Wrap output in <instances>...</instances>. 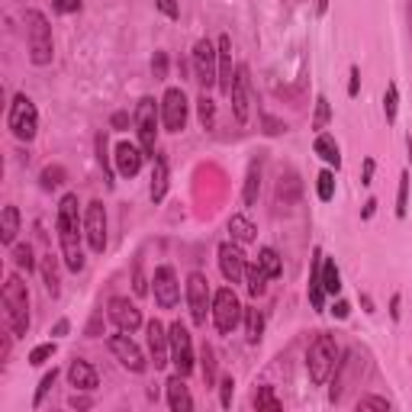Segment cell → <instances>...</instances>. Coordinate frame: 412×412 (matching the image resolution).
<instances>
[{
  "label": "cell",
  "instance_id": "cell-1",
  "mask_svg": "<svg viewBox=\"0 0 412 412\" xmlns=\"http://www.w3.org/2000/svg\"><path fill=\"white\" fill-rule=\"evenodd\" d=\"M77 194H65L58 203V242H62V258H65L68 271H84V248H81V235H84V223L77 213Z\"/></svg>",
  "mask_w": 412,
  "mask_h": 412
},
{
  "label": "cell",
  "instance_id": "cell-2",
  "mask_svg": "<svg viewBox=\"0 0 412 412\" xmlns=\"http://www.w3.org/2000/svg\"><path fill=\"white\" fill-rule=\"evenodd\" d=\"M3 316L13 338H23L29 332V290L19 281V274H10L3 283Z\"/></svg>",
  "mask_w": 412,
  "mask_h": 412
},
{
  "label": "cell",
  "instance_id": "cell-3",
  "mask_svg": "<svg viewBox=\"0 0 412 412\" xmlns=\"http://www.w3.org/2000/svg\"><path fill=\"white\" fill-rule=\"evenodd\" d=\"M338 357H341V348L332 335H316V341L309 345V355H306V371L312 377V384H328V377L335 374L338 367Z\"/></svg>",
  "mask_w": 412,
  "mask_h": 412
},
{
  "label": "cell",
  "instance_id": "cell-4",
  "mask_svg": "<svg viewBox=\"0 0 412 412\" xmlns=\"http://www.w3.org/2000/svg\"><path fill=\"white\" fill-rule=\"evenodd\" d=\"M26 42H29V62L32 65H48L55 55V42H52V26H48L46 13L26 10Z\"/></svg>",
  "mask_w": 412,
  "mask_h": 412
},
{
  "label": "cell",
  "instance_id": "cell-5",
  "mask_svg": "<svg viewBox=\"0 0 412 412\" xmlns=\"http://www.w3.org/2000/svg\"><path fill=\"white\" fill-rule=\"evenodd\" d=\"M7 126L10 132L17 135L19 142H32L39 132V113H36V103L29 100L26 94H17L13 103H10V113H7Z\"/></svg>",
  "mask_w": 412,
  "mask_h": 412
},
{
  "label": "cell",
  "instance_id": "cell-6",
  "mask_svg": "<svg viewBox=\"0 0 412 412\" xmlns=\"http://www.w3.org/2000/svg\"><path fill=\"white\" fill-rule=\"evenodd\" d=\"M158 120H161V110L155 106V97H142L139 106H135V129H139V142H142V151L155 158L158 151Z\"/></svg>",
  "mask_w": 412,
  "mask_h": 412
},
{
  "label": "cell",
  "instance_id": "cell-7",
  "mask_svg": "<svg viewBox=\"0 0 412 412\" xmlns=\"http://www.w3.org/2000/svg\"><path fill=\"white\" fill-rule=\"evenodd\" d=\"M242 316H245V306L238 303L232 287H223V290L213 293V322L223 335H229V332L242 322Z\"/></svg>",
  "mask_w": 412,
  "mask_h": 412
},
{
  "label": "cell",
  "instance_id": "cell-8",
  "mask_svg": "<svg viewBox=\"0 0 412 412\" xmlns=\"http://www.w3.org/2000/svg\"><path fill=\"white\" fill-rule=\"evenodd\" d=\"M168 335H171V364L178 367L180 377H190L197 361H194V338H190L187 326L184 322H171Z\"/></svg>",
  "mask_w": 412,
  "mask_h": 412
},
{
  "label": "cell",
  "instance_id": "cell-9",
  "mask_svg": "<svg viewBox=\"0 0 412 412\" xmlns=\"http://www.w3.org/2000/svg\"><path fill=\"white\" fill-rule=\"evenodd\" d=\"M187 306H190V319L197 326H206V312H213V293H209L206 274L194 271L187 277Z\"/></svg>",
  "mask_w": 412,
  "mask_h": 412
},
{
  "label": "cell",
  "instance_id": "cell-10",
  "mask_svg": "<svg viewBox=\"0 0 412 412\" xmlns=\"http://www.w3.org/2000/svg\"><path fill=\"white\" fill-rule=\"evenodd\" d=\"M187 113H190V103L187 94L180 87H168L165 97H161V122L168 132H184L187 126Z\"/></svg>",
  "mask_w": 412,
  "mask_h": 412
},
{
  "label": "cell",
  "instance_id": "cell-11",
  "mask_svg": "<svg viewBox=\"0 0 412 412\" xmlns=\"http://www.w3.org/2000/svg\"><path fill=\"white\" fill-rule=\"evenodd\" d=\"M194 71H197V81L203 91H209L219 81V48L209 39H200L194 46Z\"/></svg>",
  "mask_w": 412,
  "mask_h": 412
},
{
  "label": "cell",
  "instance_id": "cell-12",
  "mask_svg": "<svg viewBox=\"0 0 412 412\" xmlns=\"http://www.w3.org/2000/svg\"><path fill=\"white\" fill-rule=\"evenodd\" d=\"M229 97H232L235 122H238V126H245V122H248V116H252V77H248V68H245V65L235 68L232 91H229Z\"/></svg>",
  "mask_w": 412,
  "mask_h": 412
},
{
  "label": "cell",
  "instance_id": "cell-13",
  "mask_svg": "<svg viewBox=\"0 0 412 412\" xmlns=\"http://www.w3.org/2000/svg\"><path fill=\"white\" fill-rule=\"evenodd\" d=\"M110 351L116 355V361H120L126 371H132V374H142V371L149 367V361L142 355V348L135 345L129 338V332H122V328H120V335H110Z\"/></svg>",
  "mask_w": 412,
  "mask_h": 412
},
{
  "label": "cell",
  "instance_id": "cell-14",
  "mask_svg": "<svg viewBox=\"0 0 412 412\" xmlns=\"http://www.w3.org/2000/svg\"><path fill=\"white\" fill-rule=\"evenodd\" d=\"M151 283H155V303H158L161 309H174L180 300V281H178V271L171 268V264H161V268H155V277H151Z\"/></svg>",
  "mask_w": 412,
  "mask_h": 412
},
{
  "label": "cell",
  "instance_id": "cell-15",
  "mask_svg": "<svg viewBox=\"0 0 412 412\" xmlns=\"http://www.w3.org/2000/svg\"><path fill=\"white\" fill-rule=\"evenodd\" d=\"M84 238L91 245V252L100 254L106 248V209H103L100 200L87 203V213H84Z\"/></svg>",
  "mask_w": 412,
  "mask_h": 412
},
{
  "label": "cell",
  "instance_id": "cell-16",
  "mask_svg": "<svg viewBox=\"0 0 412 412\" xmlns=\"http://www.w3.org/2000/svg\"><path fill=\"white\" fill-rule=\"evenodd\" d=\"M219 271H223V277L229 283H242L245 281V271H248V261H245L242 248H238V242H223L219 245Z\"/></svg>",
  "mask_w": 412,
  "mask_h": 412
},
{
  "label": "cell",
  "instance_id": "cell-17",
  "mask_svg": "<svg viewBox=\"0 0 412 412\" xmlns=\"http://www.w3.org/2000/svg\"><path fill=\"white\" fill-rule=\"evenodd\" d=\"M145 332H149V351H151V361H155V371L168 367L171 364V335H168V328L161 326L158 319H151L149 326H145Z\"/></svg>",
  "mask_w": 412,
  "mask_h": 412
},
{
  "label": "cell",
  "instance_id": "cell-18",
  "mask_svg": "<svg viewBox=\"0 0 412 412\" xmlns=\"http://www.w3.org/2000/svg\"><path fill=\"white\" fill-rule=\"evenodd\" d=\"M106 312H110V319L116 322V328L129 332V335L142 326V309L135 306V303H129L126 297H113L110 306H106Z\"/></svg>",
  "mask_w": 412,
  "mask_h": 412
},
{
  "label": "cell",
  "instance_id": "cell-19",
  "mask_svg": "<svg viewBox=\"0 0 412 412\" xmlns=\"http://www.w3.org/2000/svg\"><path fill=\"white\" fill-rule=\"evenodd\" d=\"M113 158H116V171H120L122 178H135V174L142 171L145 151H142V145H132V142H120Z\"/></svg>",
  "mask_w": 412,
  "mask_h": 412
},
{
  "label": "cell",
  "instance_id": "cell-20",
  "mask_svg": "<svg viewBox=\"0 0 412 412\" xmlns=\"http://www.w3.org/2000/svg\"><path fill=\"white\" fill-rule=\"evenodd\" d=\"M68 380H71L75 390H84V393H94L97 384H100V380H97V371L87 364V361H81V357L71 361V367H68Z\"/></svg>",
  "mask_w": 412,
  "mask_h": 412
},
{
  "label": "cell",
  "instance_id": "cell-21",
  "mask_svg": "<svg viewBox=\"0 0 412 412\" xmlns=\"http://www.w3.org/2000/svg\"><path fill=\"white\" fill-rule=\"evenodd\" d=\"M232 77H235V71H232V39L229 36H219V91L223 94H229L232 91Z\"/></svg>",
  "mask_w": 412,
  "mask_h": 412
},
{
  "label": "cell",
  "instance_id": "cell-22",
  "mask_svg": "<svg viewBox=\"0 0 412 412\" xmlns=\"http://www.w3.org/2000/svg\"><path fill=\"white\" fill-rule=\"evenodd\" d=\"M168 406L174 412H190L194 409V396H190V390H187V384H184V377L180 374H174L168 380Z\"/></svg>",
  "mask_w": 412,
  "mask_h": 412
},
{
  "label": "cell",
  "instance_id": "cell-23",
  "mask_svg": "<svg viewBox=\"0 0 412 412\" xmlns=\"http://www.w3.org/2000/svg\"><path fill=\"white\" fill-rule=\"evenodd\" d=\"M155 168H151V187H149V197L155 200V203H161L165 200V194H168V161H165V155H155Z\"/></svg>",
  "mask_w": 412,
  "mask_h": 412
},
{
  "label": "cell",
  "instance_id": "cell-24",
  "mask_svg": "<svg viewBox=\"0 0 412 412\" xmlns=\"http://www.w3.org/2000/svg\"><path fill=\"white\" fill-rule=\"evenodd\" d=\"M312 149H316V155L322 161H326L328 168H341V151H338V142L328 135V132H319L316 135V142H312Z\"/></svg>",
  "mask_w": 412,
  "mask_h": 412
},
{
  "label": "cell",
  "instance_id": "cell-25",
  "mask_svg": "<svg viewBox=\"0 0 412 412\" xmlns=\"http://www.w3.org/2000/svg\"><path fill=\"white\" fill-rule=\"evenodd\" d=\"M17 232H19V209L17 206H3V213H0V242L17 245Z\"/></svg>",
  "mask_w": 412,
  "mask_h": 412
},
{
  "label": "cell",
  "instance_id": "cell-26",
  "mask_svg": "<svg viewBox=\"0 0 412 412\" xmlns=\"http://www.w3.org/2000/svg\"><path fill=\"white\" fill-rule=\"evenodd\" d=\"M229 235H232V242H238V245H248V242H254L258 238V229H254L245 216H232L229 219Z\"/></svg>",
  "mask_w": 412,
  "mask_h": 412
},
{
  "label": "cell",
  "instance_id": "cell-27",
  "mask_svg": "<svg viewBox=\"0 0 412 412\" xmlns=\"http://www.w3.org/2000/svg\"><path fill=\"white\" fill-rule=\"evenodd\" d=\"M268 274H264V268L258 261L248 264V271H245V287H248V293L252 297H264V290H268Z\"/></svg>",
  "mask_w": 412,
  "mask_h": 412
},
{
  "label": "cell",
  "instance_id": "cell-28",
  "mask_svg": "<svg viewBox=\"0 0 412 412\" xmlns=\"http://www.w3.org/2000/svg\"><path fill=\"white\" fill-rule=\"evenodd\" d=\"M322 287H326L328 297H338V290H341L338 264H335V258H326V254H322Z\"/></svg>",
  "mask_w": 412,
  "mask_h": 412
},
{
  "label": "cell",
  "instance_id": "cell-29",
  "mask_svg": "<svg viewBox=\"0 0 412 412\" xmlns=\"http://www.w3.org/2000/svg\"><path fill=\"white\" fill-rule=\"evenodd\" d=\"M245 335H248V341H261V335H264V312L261 309H254V306H248L245 309Z\"/></svg>",
  "mask_w": 412,
  "mask_h": 412
},
{
  "label": "cell",
  "instance_id": "cell-30",
  "mask_svg": "<svg viewBox=\"0 0 412 412\" xmlns=\"http://www.w3.org/2000/svg\"><path fill=\"white\" fill-rule=\"evenodd\" d=\"M258 194H261V171L252 168V171H248V178H245L242 203L245 206H254V203H258Z\"/></svg>",
  "mask_w": 412,
  "mask_h": 412
},
{
  "label": "cell",
  "instance_id": "cell-31",
  "mask_svg": "<svg viewBox=\"0 0 412 412\" xmlns=\"http://www.w3.org/2000/svg\"><path fill=\"white\" fill-rule=\"evenodd\" d=\"M42 281H46V290L52 293V297H58V290H62V287H58V261L52 254L42 258Z\"/></svg>",
  "mask_w": 412,
  "mask_h": 412
},
{
  "label": "cell",
  "instance_id": "cell-32",
  "mask_svg": "<svg viewBox=\"0 0 412 412\" xmlns=\"http://www.w3.org/2000/svg\"><path fill=\"white\" fill-rule=\"evenodd\" d=\"M258 264L264 268V274H268V277H281V274H283L281 254L274 252V248H261V254H258Z\"/></svg>",
  "mask_w": 412,
  "mask_h": 412
},
{
  "label": "cell",
  "instance_id": "cell-33",
  "mask_svg": "<svg viewBox=\"0 0 412 412\" xmlns=\"http://www.w3.org/2000/svg\"><path fill=\"white\" fill-rule=\"evenodd\" d=\"M384 113H386V122L393 126V122H396V113H400V87H396V81H390V84H386Z\"/></svg>",
  "mask_w": 412,
  "mask_h": 412
},
{
  "label": "cell",
  "instance_id": "cell-34",
  "mask_svg": "<svg viewBox=\"0 0 412 412\" xmlns=\"http://www.w3.org/2000/svg\"><path fill=\"white\" fill-rule=\"evenodd\" d=\"M254 409H271V412L283 409V403L274 396V386H258V393H254Z\"/></svg>",
  "mask_w": 412,
  "mask_h": 412
},
{
  "label": "cell",
  "instance_id": "cell-35",
  "mask_svg": "<svg viewBox=\"0 0 412 412\" xmlns=\"http://www.w3.org/2000/svg\"><path fill=\"white\" fill-rule=\"evenodd\" d=\"M197 116H200V126H203V129H213L216 103H213V97H206V91L200 94V100H197Z\"/></svg>",
  "mask_w": 412,
  "mask_h": 412
},
{
  "label": "cell",
  "instance_id": "cell-36",
  "mask_svg": "<svg viewBox=\"0 0 412 412\" xmlns=\"http://www.w3.org/2000/svg\"><path fill=\"white\" fill-rule=\"evenodd\" d=\"M409 184H412V174H400V194H396V216L406 219L409 216Z\"/></svg>",
  "mask_w": 412,
  "mask_h": 412
},
{
  "label": "cell",
  "instance_id": "cell-37",
  "mask_svg": "<svg viewBox=\"0 0 412 412\" xmlns=\"http://www.w3.org/2000/svg\"><path fill=\"white\" fill-rule=\"evenodd\" d=\"M328 120H332V106H328V100L322 94L316 97V116H312V129L316 132H326L328 129Z\"/></svg>",
  "mask_w": 412,
  "mask_h": 412
},
{
  "label": "cell",
  "instance_id": "cell-38",
  "mask_svg": "<svg viewBox=\"0 0 412 412\" xmlns=\"http://www.w3.org/2000/svg\"><path fill=\"white\" fill-rule=\"evenodd\" d=\"M316 194L322 203H328V200L335 197V174H332V171H322L316 178Z\"/></svg>",
  "mask_w": 412,
  "mask_h": 412
},
{
  "label": "cell",
  "instance_id": "cell-39",
  "mask_svg": "<svg viewBox=\"0 0 412 412\" xmlns=\"http://www.w3.org/2000/svg\"><path fill=\"white\" fill-rule=\"evenodd\" d=\"M52 357H55V341H46V345H36L32 351H29V364L42 367L46 361H52Z\"/></svg>",
  "mask_w": 412,
  "mask_h": 412
},
{
  "label": "cell",
  "instance_id": "cell-40",
  "mask_svg": "<svg viewBox=\"0 0 412 412\" xmlns=\"http://www.w3.org/2000/svg\"><path fill=\"white\" fill-rule=\"evenodd\" d=\"M55 380H58V371L52 367V371H48V374L42 377V380H39V390H36V396H32V409H39V406H42V400H46L48 390L55 386Z\"/></svg>",
  "mask_w": 412,
  "mask_h": 412
},
{
  "label": "cell",
  "instance_id": "cell-41",
  "mask_svg": "<svg viewBox=\"0 0 412 412\" xmlns=\"http://www.w3.org/2000/svg\"><path fill=\"white\" fill-rule=\"evenodd\" d=\"M13 261H17L19 268H26V271L36 268V258H32V248H29V245H13Z\"/></svg>",
  "mask_w": 412,
  "mask_h": 412
},
{
  "label": "cell",
  "instance_id": "cell-42",
  "mask_svg": "<svg viewBox=\"0 0 412 412\" xmlns=\"http://www.w3.org/2000/svg\"><path fill=\"white\" fill-rule=\"evenodd\" d=\"M357 409H384V412H390L393 409V403H390L386 396H361V400H357Z\"/></svg>",
  "mask_w": 412,
  "mask_h": 412
},
{
  "label": "cell",
  "instance_id": "cell-43",
  "mask_svg": "<svg viewBox=\"0 0 412 412\" xmlns=\"http://www.w3.org/2000/svg\"><path fill=\"white\" fill-rule=\"evenodd\" d=\"M203 377H206V386L216 384V357H213V348H203Z\"/></svg>",
  "mask_w": 412,
  "mask_h": 412
},
{
  "label": "cell",
  "instance_id": "cell-44",
  "mask_svg": "<svg viewBox=\"0 0 412 412\" xmlns=\"http://www.w3.org/2000/svg\"><path fill=\"white\" fill-rule=\"evenodd\" d=\"M151 75H155V81H165V77H168V55H165V52H155V58H151Z\"/></svg>",
  "mask_w": 412,
  "mask_h": 412
},
{
  "label": "cell",
  "instance_id": "cell-45",
  "mask_svg": "<svg viewBox=\"0 0 412 412\" xmlns=\"http://www.w3.org/2000/svg\"><path fill=\"white\" fill-rule=\"evenodd\" d=\"M232 393H235V380L232 377H225L223 384H219V403H223V409L232 406Z\"/></svg>",
  "mask_w": 412,
  "mask_h": 412
},
{
  "label": "cell",
  "instance_id": "cell-46",
  "mask_svg": "<svg viewBox=\"0 0 412 412\" xmlns=\"http://www.w3.org/2000/svg\"><path fill=\"white\" fill-rule=\"evenodd\" d=\"M62 178H65V171H62V168H46V171H42V187H46V190L58 187Z\"/></svg>",
  "mask_w": 412,
  "mask_h": 412
},
{
  "label": "cell",
  "instance_id": "cell-47",
  "mask_svg": "<svg viewBox=\"0 0 412 412\" xmlns=\"http://www.w3.org/2000/svg\"><path fill=\"white\" fill-rule=\"evenodd\" d=\"M97 158H100V168L103 171H106V184H113V174H110V168H106V135H103V132H100V135H97Z\"/></svg>",
  "mask_w": 412,
  "mask_h": 412
},
{
  "label": "cell",
  "instance_id": "cell-48",
  "mask_svg": "<svg viewBox=\"0 0 412 412\" xmlns=\"http://www.w3.org/2000/svg\"><path fill=\"white\" fill-rule=\"evenodd\" d=\"M348 77H351V81H348V97H357V94H361V68L351 65Z\"/></svg>",
  "mask_w": 412,
  "mask_h": 412
},
{
  "label": "cell",
  "instance_id": "cell-49",
  "mask_svg": "<svg viewBox=\"0 0 412 412\" xmlns=\"http://www.w3.org/2000/svg\"><path fill=\"white\" fill-rule=\"evenodd\" d=\"M158 3V10L165 13L168 19H180V7H178V0H155Z\"/></svg>",
  "mask_w": 412,
  "mask_h": 412
},
{
  "label": "cell",
  "instance_id": "cell-50",
  "mask_svg": "<svg viewBox=\"0 0 412 412\" xmlns=\"http://www.w3.org/2000/svg\"><path fill=\"white\" fill-rule=\"evenodd\" d=\"M55 10L58 13H75V10H81V0H55Z\"/></svg>",
  "mask_w": 412,
  "mask_h": 412
},
{
  "label": "cell",
  "instance_id": "cell-51",
  "mask_svg": "<svg viewBox=\"0 0 412 412\" xmlns=\"http://www.w3.org/2000/svg\"><path fill=\"white\" fill-rule=\"evenodd\" d=\"M135 293H139V297H145V293H149V287H145V277H142V261L135 264Z\"/></svg>",
  "mask_w": 412,
  "mask_h": 412
},
{
  "label": "cell",
  "instance_id": "cell-52",
  "mask_svg": "<svg viewBox=\"0 0 412 412\" xmlns=\"http://www.w3.org/2000/svg\"><path fill=\"white\" fill-rule=\"evenodd\" d=\"M361 184H364V187H371V184H374V158L364 161V178H361Z\"/></svg>",
  "mask_w": 412,
  "mask_h": 412
},
{
  "label": "cell",
  "instance_id": "cell-53",
  "mask_svg": "<svg viewBox=\"0 0 412 412\" xmlns=\"http://www.w3.org/2000/svg\"><path fill=\"white\" fill-rule=\"evenodd\" d=\"M264 126H268V135H277V132H283V122H277V120H271V116H264Z\"/></svg>",
  "mask_w": 412,
  "mask_h": 412
},
{
  "label": "cell",
  "instance_id": "cell-54",
  "mask_svg": "<svg viewBox=\"0 0 412 412\" xmlns=\"http://www.w3.org/2000/svg\"><path fill=\"white\" fill-rule=\"evenodd\" d=\"M338 319H348V312H351V306H348L345 300H335V309H332Z\"/></svg>",
  "mask_w": 412,
  "mask_h": 412
},
{
  "label": "cell",
  "instance_id": "cell-55",
  "mask_svg": "<svg viewBox=\"0 0 412 412\" xmlns=\"http://www.w3.org/2000/svg\"><path fill=\"white\" fill-rule=\"evenodd\" d=\"M126 122H129L126 113H113V129H126Z\"/></svg>",
  "mask_w": 412,
  "mask_h": 412
},
{
  "label": "cell",
  "instance_id": "cell-56",
  "mask_svg": "<svg viewBox=\"0 0 412 412\" xmlns=\"http://www.w3.org/2000/svg\"><path fill=\"white\" fill-rule=\"evenodd\" d=\"M52 335H68V319H58V326H55V332H52Z\"/></svg>",
  "mask_w": 412,
  "mask_h": 412
},
{
  "label": "cell",
  "instance_id": "cell-57",
  "mask_svg": "<svg viewBox=\"0 0 412 412\" xmlns=\"http://www.w3.org/2000/svg\"><path fill=\"white\" fill-rule=\"evenodd\" d=\"M374 209H377V200H367V203H364V213H361V216H364V219H371V216H374Z\"/></svg>",
  "mask_w": 412,
  "mask_h": 412
},
{
  "label": "cell",
  "instance_id": "cell-58",
  "mask_svg": "<svg viewBox=\"0 0 412 412\" xmlns=\"http://www.w3.org/2000/svg\"><path fill=\"white\" fill-rule=\"evenodd\" d=\"M390 316L400 319V297H393V303H390Z\"/></svg>",
  "mask_w": 412,
  "mask_h": 412
},
{
  "label": "cell",
  "instance_id": "cell-59",
  "mask_svg": "<svg viewBox=\"0 0 412 412\" xmlns=\"http://www.w3.org/2000/svg\"><path fill=\"white\" fill-rule=\"evenodd\" d=\"M326 10H328V0H316V13H319V17H326Z\"/></svg>",
  "mask_w": 412,
  "mask_h": 412
},
{
  "label": "cell",
  "instance_id": "cell-60",
  "mask_svg": "<svg viewBox=\"0 0 412 412\" xmlns=\"http://www.w3.org/2000/svg\"><path fill=\"white\" fill-rule=\"evenodd\" d=\"M406 151H409V165H412V135L406 139Z\"/></svg>",
  "mask_w": 412,
  "mask_h": 412
}]
</instances>
